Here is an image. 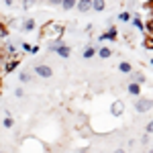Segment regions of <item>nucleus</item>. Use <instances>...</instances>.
<instances>
[{
    "instance_id": "nucleus-26",
    "label": "nucleus",
    "mask_w": 153,
    "mask_h": 153,
    "mask_svg": "<svg viewBox=\"0 0 153 153\" xmlns=\"http://www.w3.org/2000/svg\"><path fill=\"white\" fill-rule=\"evenodd\" d=\"M21 49H23V51H31V45H29V43H23Z\"/></svg>"
},
{
    "instance_id": "nucleus-15",
    "label": "nucleus",
    "mask_w": 153,
    "mask_h": 153,
    "mask_svg": "<svg viewBox=\"0 0 153 153\" xmlns=\"http://www.w3.org/2000/svg\"><path fill=\"white\" fill-rule=\"evenodd\" d=\"M76 6V0H61V8L63 10H71Z\"/></svg>"
},
{
    "instance_id": "nucleus-3",
    "label": "nucleus",
    "mask_w": 153,
    "mask_h": 153,
    "mask_svg": "<svg viewBox=\"0 0 153 153\" xmlns=\"http://www.w3.org/2000/svg\"><path fill=\"white\" fill-rule=\"evenodd\" d=\"M35 74L41 76V78H51V76H53V70L49 68L47 63H37L35 65Z\"/></svg>"
},
{
    "instance_id": "nucleus-24",
    "label": "nucleus",
    "mask_w": 153,
    "mask_h": 153,
    "mask_svg": "<svg viewBox=\"0 0 153 153\" xmlns=\"http://www.w3.org/2000/svg\"><path fill=\"white\" fill-rule=\"evenodd\" d=\"M23 94H25L23 88H14V96H16V98H23Z\"/></svg>"
},
{
    "instance_id": "nucleus-30",
    "label": "nucleus",
    "mask_w": 153,
    "mask_h": 153,
    "mask_svg": "<svg viewBox=\"0 0 153 153\" xmlns=\"http://www.w3.org/2000/svg\"><path fill=\"white\" fill-rule=\"evenodd\" d=\"M4 29H6V27H4V25L0 23V33H2V31H4Z\"/></svg>"
},
{
    "instance_id": "nucleus-17",
    "label": "nucleus",
    "mask_w": 153,
    "mask_h": 153,
    "mask_svg": "<svg viewBox=\"0 0 153 153\" xmlns=\"http://www.w3.org/2000/svg\"><path fill=\"white\" fill-rule=\"evenodd\" d=\"M94 53H96V49L88 45V47L84 49V53H82V55H84V59H90V57H94Z\"/></svg>"
},
{
    "instance_id": "nucleus-21",
    "label": "nucleus",
    "mask_w": 153,
    "mask_h": 153,
    "mask_svg": "<svg viewBox=\"0 0 153 153\" xmlns=\"http://www.w3.org/2000/svg\"><path fill=\"white\" fill-rule=\"evenodd\" d=\"M118 21H123V23H127V21H131V14L127 10L125 12H120V14H118Z\"/></svg>"
},
{
    "instance_id": "nucleus-14",
    "label": "nucleus",
    "mask_w": 153,
    "mask_h": 153,
    "mask_svg": "<svg viewBox=\"0 0 153 153\" xmlns=\"http://www.w3.org/2000/svg\"><path fill=\"white\" fill-rule=\"evenodd\" d=\"M19 80H21V84H27V82H31V74H29V70H25L19 74Z\"/></svg>"
},
{
    "instance_id": "nucleus-29",
    "label": "nucleus",
    "mask_w": 153,
    "mask_h": 153,
    "mask_svg": "<svg viewBox=\"0 0 153 153\" xmlns=\"http://www.w3.org/2000/svg\"><path fill=\"white\" fill-rule=\"evenodd\" d=\"M114 153H127V151H125V149H117Z\"/></svg>"
},
{
    "instance_id": "nucleus-23",
    "label": "nucleus",
    "mask_w": 153,
    "mask_h": 153,
    "mask_svg": "<svg viewBox=\"0 0 153 153\" xmlns=\"http://www.w3.org/2000/svg\"><path fill=\"white\" fill-rule=\"evenodd\" d=\"M145 47L153 49V37H147V39H145Z\"/></svg>"
},
{
    "instance_id": "nucleus-7",
    "label": "nucleus",
    "mask_w": 153,
    "mask_h": 153,
    "mask_svg": "<svg viewBox=\"0 0 153 153\" xmlns=\"http://www.w3.org/2000/svg\"><path fill=\"white\" fill-rule=\"evenodd\" d=\"M35 19H25L23 21V27H21V29H23L25 33H31V31H35Z\"/></svg>"
},
{
    "instance_id": "nucleus-1",
    "label": "nucleus",
    "mask_w": 153,
    "mask_h": 153,
    "mask_svg": "<svg viewBox=\"0 0 153 153\" xmlns=\"http://www.w3.org/2000/svg\"><path fill=\"white\" fill-rule=\"evenodd\" d=\"M63 31H65V27H61V25H57V23H49L47 27L41 31V39H47L49 43H57V41H61Z\"/></svg>"
},
{
    "instance_id": "nucleus-10",
    "label": "nucleus",
    "mask_w": 153,
    "mask_h": 153,
    "mask_svg": "<svg viewBox=\"0 0 153 153\" xmlns=\"http://www.w3.org/2000/svg\"><path fill=\"white\" fill-rule=\"evenodd\" d=\"M106 8V0H92V10L94 12H102Z\"/></svg>"
},
{
    "instance_id": "nucleus-16",
    "label": "nucleus",
    "mask_w": 153,
    "mask_h": 153,
    "mask_svg": "<svg viewBox=\"0 0 153 153\" xmlns=\"http://www.w3.org/2000/svg\"><path fill=\"white\" fill-rule=\"evenodd\" d=\"M2 127H6V129H12V127H14V118H12L10 114H6V118L2 120Z\"/></svg>"
},
{
    "instance_id": "nucleus-31",
    "label": "nucleus",
    "mask_w": 153,
    "mask_h": 153,
    "mask_svg": "<svg viewBox=\"0 0 153 153\" xmlns=\"http://www.w3.org/2000/svg\"><path fill=\"white\" fill-rule=\"evenodd\" d=\"M149 153H153V149H151V151H149Z\"/></svg>"
},
{
    "instance_id": "nucleus-4",
    "label": "nucleus",
    "mask_w": 153,
    "mask_h": 153,
    "mask_svg": "<svg viewBox=\"0 0 153 153\" xmlns=\"http://www.w3.org/2000/svg\"><path fill=\"white\" fill-rule=\"evenodd\" d=\"M55 53H57L59 57L68 59V57H70V55H71V47H70V45H65V43L61 41V43H59V45H57V49H55Z\"/></svg>"
},
{
    "instance_id": "nucleus-32",
    "label": "nucleus",
    "mask_w": 153,
    "mask_h": 153,
    "mask_svg": "<svg viewBox=\"0 0 153 153\" xmlns=\"http://www.w3.org/2000/svg\"><path fill=\"white\" fill-rule=\"evenodd\" d=\"M80 153H86V151H80Z\"/></svg>"
},
{
    "instance_id": "nucleus-8",
    "label": "nucleus",
    "mask_w": 153,
    "mask_h": 153,
    "mask_svg": "<svg viewBox=\"0 0 153 153\" xmlns=\"http://www.w3.org/2000/svg\"><path fill=\"white\" fill-rule=\"evenodd\" d=\"M106 39H110V41H114V39H117V27H110L104 35H100V41H106Z\"/></svg>"
},
{
    "instance_id": "nucleus-20",
    "label": "nucleus",
    "mask_w": 153,
    "mask_h": 153,
    "mask_svg": "<svg viewBox=\"0 0 153 153\" xmlns=\"http://www.w3.org/2000/svg\"><path fill=\"white\" fill-rule=\"evenodd\" d=\"M35 2H37V0H23V8H25V10L33 8V6H35Z\"/></svg>"
},
{
    "instance_id": "nucleus-33",
    "label": "nucleus",
    "mask_w": 153,
    "mask_h": 153,
    "mask_svg": "<svg viewBox=\"0 0 153 153\" xmlns=\"http://www.w3.org/2000/svg\"><path fill=\"white\" fill-rule=\"evenodd\" d=\"M0 86H2V82H0Z\"/></svg>"
},
{
    "instance_id": "nucleus-6",
    "label": "nucleus",
    "mask_w": 153,
    "mask_h": 153,
    "mask_svg": "<svg viewBox=\"0 0 153 153\" xmlns=\"http://www.w3.org/2000/svg\"><path fill=\"white\" fill-rule=\"evenodd\" d=\"M76 4H78V10H80V12L92 10V0H78Z\"/></svg>"
},
{
    "instance_id": "nucleus-11",
    "label": "nucleus",
    "mask_w": 153,
    "mask_h": 153,
    "mask_svg": "<svg viewBox=\"0 0 153 153\" xmlns=\"http://www.w3.org/2000/svg\"><path fill=\"white\" fill-rule=\"evenodd\" d=\"M129 94H131V96H139V94H141V86L131 82V84H129Z\"/></svg>"
},
{
    "instance_id": "nucleus-19",
    "label": "nucleus",
    "mask_w": 153,
    "mask_h": 153,
    "mask_svg": "<svg viewBox=\"0 0 153 153\" xmlns=\"http://www.w3.org/2000/svg\"><path fill=\"white\" fill-rule=\"evenodd\" d=\"M133 27H135V29H139V31H143V29H145V25L141 23V19H137V16L133 19Z\"/></svg>"
},
{
    "instance_id": "nucleus-9",
    "label": "nucleus",
    "mask_w": 153,
    "mask_h": 153,
    "mask_svg": "<svg viewBox=\"0 0 153 153\" xmlns=\"http://www.w3.org/2000/svg\"><path fill=\"white\" fill-rule=\"evenodd\" d=\"M16 68H19V59H12V61L8 59V61L4 63V74H10V71H14Z\"/></svg>"
},
{
    "instance_id": "nucleus-27",
    "label": "nucleus",
    "mask_w": 153,
    "mask_h": 153,
    "mask_svg": "<svg viewBox=\"0 0 153 153\" xmlns=\"http://www.w3.org/2000/svg\"><path fill=\"white\" fill-rule=\"evenodd\" d=\"M147 133H153V120L149 123V125H147Z\"/></svg>"
},
{
    "instance_id": "nucleus-2",
    "label": "nucleus",
    "mask_w": 153,
    "mask_h": 153,
    "mask_svg": "<svg viewBox=\"0 0 153 153\" xmlns=\"http://www.w3.org/2000/svg\"><path fill=\"white\" fill-rule=\"evenodd\" d=\"M135 108H137L139 112H147V110L153 108V100L151 98H139V100L135 102Z\"/></svg>"
},
{
    "instance_id": "nucleus-28",
    "label": "nucleus",
    "mask_w": 153,
    "mask_h": 153,
    "mask_svg": "<svg viewBox=\"0 0 153 153\" xmlns=\"http://www.w3.org/2000/svg\"><path fill=\"white\" fill-rule=\"evenodd\" d=\"M4 2H6V6H10V4L14 2V0H4Z\"/></svg>"
},
{
    "instance_id": "nucleus-18",
    "label": "nucleus",
    "mask_w": 153,
    "mask_h": 153,
    "mask_svg": "<svg viewBox=\"0 0 153 153\" xmlns=\"http://www.w3.org/2000/svg\"><path fill=\"white\" fill-rule=\"evenodd\" d=\"M118 70L123 71V74H131V63H127V61L118 63Z\"/></svg>"
},
{
    "instance_id": "nucleus-12",
    "label": "nucleus",
    "mask_w": 153,
    "mask_h": 153,
    "mask_svg": "<svg viewBox=\"0 0 153 153\" xmlns=\"http://www.w3.org/2000/svg\"><path fill=\"white\" fill-rule=\"evenodd\" d=\"M110 55H112V51H110L108 47H100V49H98V57H100V59H108Z\"/></svg>"
},
{
    "instance_id": "nucleus-5",
    "label": "nucleus",
    "mask_w": 153,
    "mask_h": 153,
    "mask_svg": "<svg viewBox=\"0 0 153 153\" xmlns=\"http://www.w3.org/2000/svg\"><path fill=\"white\" fill-rule=\"evenodd\" d=\"M123 112H125V104H123L120 100H114L112 106H110V114H112V117H120Z\"/></svg>"
},
{
    "instance_id": "nucleus-13",
    "label": "nucleus",
    "mask_w": 153,
    "mask_h": 153,
    "mask_svg": "<svg viewBox=\"0 0 153 153\" xmlns=\"http://www.w3.org/2000/svg\"><path fill=\"white\" fill-rule=\"evenodd\" d=\"M131 82H133V84H139V86H141V84L145 82V76H143V74H133V76H131Z\"/></svg>"
},
{
    "instance_id": "nucleus-25",
    "label": "nucleus",
    "mask_w": 153,
    "mask_h": 153,
    "mask_svg": "<svg viewBox=\"0 0 153 153\" xmlns=\"http://www.w3.org/2000/svg\"><path fill=\"white\" fill-rule=\"evenodd\" d=\"M47 2L51 6H59V4H61V0H47Z\"/></svg>"
},
{
    "instance_id": "nucleus-22",
    "label": "nucleus",
    "mask_w": 153,
    "mask_h": 153,
    "mask_svg": "<svg viewBox=\"0 0 153 153\" xmlns=\"http://www.w3.org/2000/svg\"><path fill=\"white\" fill-rule=\"evenodd\" d=\"M4 49H6V53H14V51H16V47H14V45H12V43H6V45H4Z\"/></svg>"
}]
</instances>
